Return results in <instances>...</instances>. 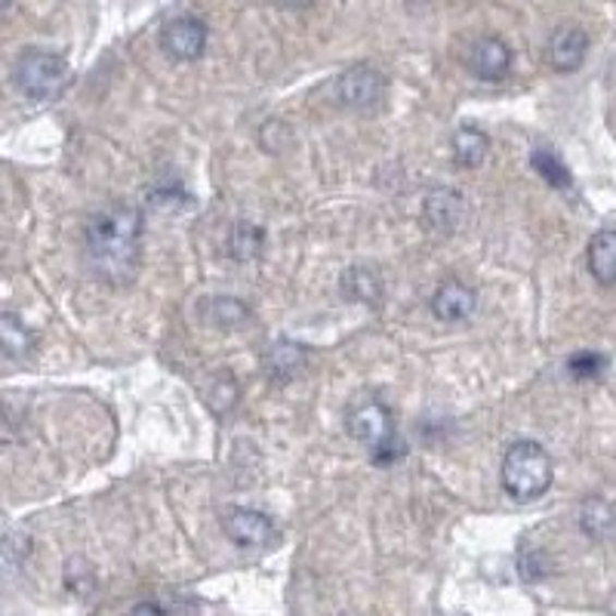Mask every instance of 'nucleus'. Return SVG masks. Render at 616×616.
Segmentation results:
<instances>
[{
  "label": "nucleus",
  "mask_w": 616,
  "mask_h": 616,
  "mask_svg": "<svg viewBox=\"0 0 616 616\" xmlns=\"http://www.w3.org/2000/svg\"><path fill=\"white\" fill-rule=\"evenodd\" d=\"M142 231H145L142 210L130 204H108L106 210L96 213L84 234V250L93 275L114 287L133 281L142 256Z\"/></svg>",
  "instance_id": "nucleus-1"
},
{
  "label": "nucleus",
  "mask_w": 616,
  "mask_h": 616,
  "mask_svg": "<svg viewBox=\"0 0 616 616\" xmlns=\"http://www.w3.org/2000/svg\"><path fill=\"white\" fill-rule=\"evenodd\" d=\"M503 487L518 503H533L552 487L555 462L536 440H515L503 457Z\"/></svg>",
  "instance_id": "nucleus-2"
},
{
  "label": "nucleus",
  "mask_w": 616,
  "mask_h": 616,
  "mask_svg": "<svg viewBox=\"0 0 616 616\" xmlns=\"http://www.w3.org/2000/svg\"><path fill=\"white\" fill-rule=\"evenodd\" d=\"M349 432L358 444L367 447L373 462H379V466H388V462L404 457L407 447L395 432L391 410L376 398H367V401H361L349 410Z\"/></svg>",
  "instance_id": "nucleus-3"
},
{
  "label": "nucleus",
  "mask_w": 616,
  "mask_h": 616,
  "mask_svg": "<svg viewBox=\"0 0 616 616\" xmlns=\"http://www.w3.org/2000/svg\"><path fill=\"white\" fill-rule=\"evenodd\" d=\"M71 65L59 53L50 50H25L13 65V81L22 96L35 102H50L59 99L71 84Z\"/></svg>",
  "instance_id": "nucleus-4"
},
{
  "label": "nucleus",
  "mask_w": 616,
  "mask_h": 616,
  "mask_svg": "<svg viewBox=\"0 0 616 616\" xmlns=\"http://www.w3.org/2000/svg\"><path fill=\"white\" fill-rule=\"evenodd\" d=\"M386 96V77L373 65H352L336 77V99L354 111H370Z\"/></svg>",
  "instance_id": "nucleus-5"
},
{
  "label": "nucleus",
  "mask_w": 616,
  "mask_h": 616,
  "mask_svg": "<svg viewBox=\"0 0 616 616\" xmlns=\"http://www.w3.org/2000/svg\"><path fill=\"white\" fill-rule=\"evenodd\" d=\"M222 530L234 546L241 548H268L278 540V528L265 511L231 506L222 511Z\"/></svg>",
  "instance_id": "nucleus-6"
},
{
  "label": "nucleus",
  "mask_w": 616,
  "mask_h": 616,
  "mask_svg": "<svg viewBox=\"0 0 616 616\" xmlns=\"http://www.w3.org/2000/svg\"><path fill=\"white\" fill-rule=\"evenodd\" d=\"M207 37L210 32H207L204 19L173 16L160 28V50L177 62H192L207 50Z\"/></svg>",
  "instance_id": "nucleus-7"
},
{
  "label": "nucleus",
  "mask_w": 616,
  "mask_h": 616,
  "mask_svg": "<svg viewBox=\"0 0 616 616\" xmlns=\"http://www.w3.org/2000/svg\"><path fill=\"white\" fill-rule=\"evenodd\" d=\"M466 62L478 81H503L511 69V47L503 37L484 35L472 40Z\"/></svg>",
  "instance_id": "nucleus-8"
},
{
  "label": "nucleus",
  "mask_w": 616,
  "mask_h": 616,
  "mask_svg": "<svg viewBox=\"0 0 616 616\" xmlns=\"http://www.w3.org/2000/svg\"><path fill=\"white\" fill-rule=\"evenodd\" d=\"M546 53L552 69L561 71V74H570V71H577L585 62L589 35L582 28H577V25H561V28H555L552 37H548Z\"/></svg>",
  "instance_id": "nucleus-9"
},
{
  "label": "nucleus",
  "mask_w": 616,
  "mask_h": 616,
  "mask_svg": "<svg viewBox=\"0 0 616 616\" xmlns=\"http://www.w3.org/2000/svg\"><path fill=\"white\" fill-rule=\"evenodd\" d=\"M475 305V290H472L469 283L450 278V281H444L438 290H435V297H432V315L438 317V321H447V324H459V321L472 317Z\"/></svg>",
  "instance_id": "nucleus-10"
},
{
  "label": "nucleus",
  "mask_w": 616,
  "mask_h": 616,
  "mask_svg": "<svg viewBox=\"0 0 616 616\" xmlns=\"http://www.w3.org/2000/svg\"><path fill=\"white\" fill-rule=\"evenodd\" d=\"M305 364H309V349L302 342H293V339H278L265 352V370H268L271 383L297 379L305 370Z\"/></svg>",
  "instance_id": "nucleus-11"
},
{
  "label": "nucleus",
  "mask_w": 616,
  "mask_h": 616,
  "mask_svg": "<svg viewBox=\"0 0 616 616\" xmlns=\"http://www.w3.org/2000/svg\"><path fill=\"white\" fill-rule=\"evenodd\" d=\"M462 216H466V201H462V194L457 189L428 192V197H425V219H428L432 229L450 234V231L459 229Z\"/></svg>",
  "instance_id": "nucleus-12"
},
{
  "label": "nucleus",
  "mask_w": 616,
  "mask_h": 616,
  "mask_svg": "<svg viewBox=\"0 0 616 616\" xmlns=\"http://www.w3.org/2000/svg\"><path fill=\"white\" fill-rule=\"evenodd\" d=\"M585 263L592 278L604 287H614L616 283V231H599L592 234L589 241V253H585Z\"/></svg>",
  "instance_id": "nucleus-13"
},
{
  "label": "nucleus",
  "mask_w": 616,
  "mask_h": 616,
  "mask_svg": "<svg viewBox=\"0 0 616 616\" xmlns=\"http://www.w3.org/2000/svg\"><path fill=\"white\" fill-rule=\"evenodd\" d=\"M339 287H342V297L349 302L379 305V300H383V278H379V271H373L367 265H352L342 275Z\"/></svg>",
  "instance_id": "nucleus-14"
},
{
  "label": "nucleus",
  "mask_w": 616,
  "mask_h": 616,
  "mask_svg": "<svg viewBox=\"0 0 616 616\" xmlns=\"http://www.w3.org/2000/svg\"><path fill=\"white\" fill-rule=\"evenodd\" d=\"M37 336L19 321V315L13 312H3L0 315V349L10 361H25L28 354L35 352Z\"/></svg>",
  "instance_id": "nucleus-15"
},
{
  "label": "nucleus",
  "mask_w": 616,
  "mask_h": 616,
  "mask_svg": "<svg viewBox=\"0 0 616 616\" xmlns=\"http://www.w3.org/2000/svg\"><path fill=\"white\" fill-rule=\"evenodd\" d=\"M454 160H457L459 167H481L484 158H487V152H491V140H487V133L484 130H478L472 123H466V126H459L457 133H454Z\"/></svg>",
  "instance_id": "nucleus-16"
},
{
  "label": "nucleus",
  "mask_w": 616,
  "mask_h": 616,
  "mask_svg": "<svg viewBox=\"0 0 616 616\" xmlns=\"http://www.w3.org/2000/svg\"><path fill=\"white\" fill-rule=\"evenodd\" d=\"M265 246V231L263 226H256V222H234L231 226V234H229V253L238 259V263H250V259H256L259 253H263Z\"/></svg>",
  "instance_id": "nucleus-17"
},
{
  "label": "nucleus",
  "mask_w": 616,
  "mask_h": 616,
  "mask_svg": "<svg viewBox=\"0 0 616 616\" xmlns=\"http://www.w3.org/2000/svg\"><path fill=\"white\" fill-rule=\"evenodd\" d=\"M580 528L585 530V536L604 543L616 533V511L604 499H589L580 511Z\"/></svg>",
  "instance_id": "nucleus-18"
},
{
  "label": "nucleus",
  "mask_w": 616,
  "mask_h": 616,
  "mask_svg": "<svg viewBox=\"0 0 616 616\" xmlns=\"http://www.w3.org/2000/svg\"><path fill=\"white\" fill-rule=\"evenodd\" d=\"M204 315H207L213 327L238 330V327H244L246 321H250V309L241 300H234V297H216V300L207 302Z\"/></svg>",
  "instance_id": "nucleus-19"
},
{
  "label": "nucleus",
  "mask_w": 616,
  "mask_h": 616,
  "mask_svg": "<svg viewBox=\"0 0 616 616\" xmlns=\"http://www.w3.org/2000/svg\"><path fill=\"white\" fill-rule=\"evenodd\" d=\"M530 164L540 177L546 179L552 189H570V170L552 148H533Z\"/></svg>",
  "instance_id": "nucleus-20"
},
{
  "label": "nucleus",
  "mask_w": 616,
  "mask_h": 616,
  "mask_svg": "<svg viewBox=\"0 0 616 616\" xmlns=\"http://www.w3.org/2000/svg\"><path fill=\"white\" fill-rule=\"evenodd\" d=\"M207 404H210L213 413H219V416H226L231 407L238 404V383L231 379V373H216L213 376V383L207 386Z\"/></svg>",
  "instance_id": "nucleus-21"
},
{
  "label": "nucleus",
  "mask_w": 616,
  "mask_h": 616,
  "mask_svg": "<svg viewBox=\"0 0 616 616\" xmlns=\"http://www.w3.org/2000/svg\"><path fill=\"white\" fill-rule=\"evenodd\" d=\"M607 367V361L595 352H580L573 354L570 361H567V370H570V376H577V379H595L601 370Z\"/></svg>",
  "instance_id": "nucleus-22"
},
{
  "label": "nucleus",
  "mask_w": 616,
  "mask_h": 616,
  "mask_svg": "<svg viewBox=\"0 0 616 616\" xmlns=\"http://www.w3.org/2000/svg\"><path fill=\"white\" fill-rule=\"evenodd\" d=\"M28 533H22V530H10L7 533V543H3V552H7V561H10V567L13 564H19L25 555H28Z\"/></svg>",
  "instance_id": "nucleus-23"
},
{
  "label": "nucleus",
  "mask_w": 616,
  "mask_h": 616,
  "mask_svg": "<svg viewBox=\"0 0 616 616\" xmlns=\"http://www.w3.org/2000/svg\"><path fill=\"white\" fill-rule=\"evenodd\" d=\"M130 616H167V614L160 611L158 604L145 601V604H136V607H133V614H130Z\"/></svg>",
  "instance_id": "nucleus-24"
}]
</instances>
